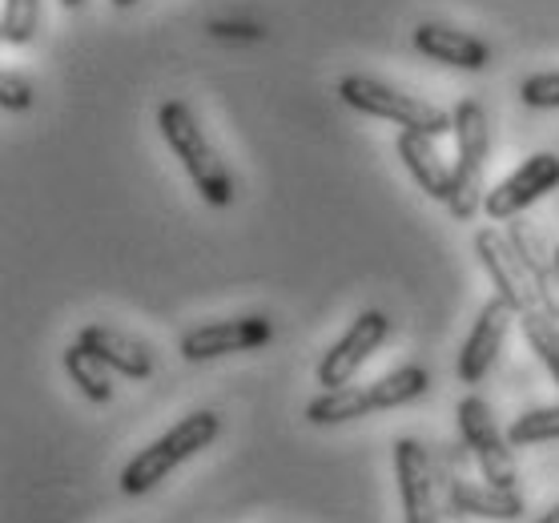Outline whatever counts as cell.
Masks as SVG:
<instances>
[{"label":"cell","mask_w":559,"mask_h":523,"mask_svg":"<svg viewBox=\"0 0 559 523\" xmlns=\"http://www.w3.org/2000/svg\"><path fill=\"white\" fill-rule=\"evenodd\" d=\"M455 190H451V217L471 222L487 198V157H491V121L479 102H459L455 114Z\"/></svg>","instance_id":"3"},{"label":"cell","mask_w":559,"mask_h":523,"mask_svg":"<svg viewBox=\"0 0 559 523\" xmlns=\"http://www.w3.org/2000/svg\"><path fill=\"white\" fill-rule=\"evenodd\" d=\"M394 150H399L407 174L415 178V186H419L427 198H435V202H451V190H455V166H447L443 162V154L435 150V138H427V133H419V129H399Z\"/></svg>","instance_id":"14"},{"label":"cell","mask_w":559,"mask_h":523,"mask_svg":"<svg viewBox=\"0 0 559 523\" xmlns=\"http://www.w3.org/2000/svg\"><path fill=\"white\" fill-rule=\"evenodd\" d=\"M76 343L85 346L93 358H102L105 367L117 370V375H126V379H150L153 375V355L150 346L133 343L129 334L114 331V326H102V322H90V326H81L76 334Z\"/></svg>","instance_id":"15"},{"label":"cell","mask_w":559,"mask_h":523,"mask_svg":"<svg viewBox=\"0 0 559 523\" xmlns=\"http://www.w3.org/2000/svg\"><path fill=\"white\" fill-rule=\"evenodd\" d=\"M157 129H162V138H166L169 154L178 157L181 169L190 174L193 190L202 193L205 205H229L234 202V178H229L226 162L217 157V150L210 145L205 138V129L198 126V117L186 102H166L157 109Z\"/></svg>","instance_id":"1"},{"label":"cell","mask_w":559,"mask_h":523,"mask_svg":"<svg viewBox=\"0 0 559 523\" xmlns=\"http://www.w3.org/2000/svg\"><path fill=\"white\" fill-rule=\"evenodd\" d=\"M520 331L559 387V319H551L544 307H532L527 314H520Z\"/></svg>","instance_id":"20"},{"label":"cell","mask_w":559,"mask_h":523,"mask_svg":"<svg viewBox=\"0 0 559 523\" xmlns=\"http://www.w3.org/2000/svg\"><path fill=\"white\" fill-rule=\"evenodd\" d=\"M217 431H222V419L214 411H193L181 423H174V431H166L157 443H150L145 451H138L133 460L126 463L121 472V491L126 496H145L162 484L174 467H181L186 460H193L198 451L214 443Z\"/></svg>","instance_id":"2"},{"label":"cell","mask_w":559,"mask_h":523,"mask_svg":"<svg viewBox=\"0 0 559 523\" xmlns=\"http://www.w3.org/2000/svg\"><path fill=\"white\" fill-rule=\"evenodd\" d=\"M117 9H133V4H141V0H114Z\"/></svg>","instance_id":"26"},{"label":"cell","mask_w":559,"mask_h":523,"mask_svg":"<svg viewBox=\"0 0 559 523\" xmlns=\"http://www.w3.org/2000/svg\"><path fill=\"white\" fill-rule=\"evenodd\" d=\"M455 419H459V435H463V447L475 455L487 484L520 487V467H515V455H511L515 447H511L508 431H499V423H496V415H491V407H487V399H479V395L459 399Z\"/></svg>","instance_id":"5"},{"label":"cell","mask_w":559,"mask_h":523,"mask_svg":"<svg viewBox=\"0 0 559 523\" xmlns=\"http://www.w3.org/2000/svg\"><path fill=\"white\" fill-rule=\"evenodd\" d=\"M451 511L455 515H471V520H503V523H515L523 520V503L520 487H496V484H467V479H459L451 484Z\"/></svg>","instance_id":"16"},{"label":"cell","mask_w":559,"mask_h":523,"mask_svg":"<svg viewBox=\"0 0 559 523\" xmlns=\"http://www.w3.org/2000/svg\"><path fill=\"white\" fill-rule=\"evenodd\" d=\"M386 334H391L386 314H382V310H362V314L350 322V331L322 355V362H318V387H326V391L350 387V379L367 367V358L386 343Z\"/></svg>","instance_id":"6"},{"label":"cell","mask_w":559,"mask_h":523,"mask_svg":"<svg viewBox=\"0 0 559 523\" xmlns=\"http://www.w3.org/2000/svg\"><path fill=\"white\" fill-rule=\"evenodd\" d=\"M338 97L343 105H350L355 114L379 117V121H394L399 129H419L427 138H443L455 129L451 114H443L439 105L419 102V97H407V93L391 90L374 78H362V73H346L338 81Z\"/></svg>","instance_id":"4"},{"label":"cell","mask_w":559,"mask_h":523,"mask_svg":"<svg viewBox=\"0 0 559 523\" xmlns=\"http://www.w3.org/2000/svg\"><path fill=\"white\" fill-rule=\"evenodd\" d=\"M556 262H559V246H556Z\"/></svg>","instance_id":"28"},{"label":"cell","mask_w":559,"mask_h":523,"mask_svg":"<svg viewBox=\"0 0 559 523\" xmlns=\"http://www.w3.org/2000/svg\"><path fill=\"white\" fill-rule=\"evenodd\" d=\"M415 49L431 61L447 64V69H463V73H484L491 64V45L479 37H471L463 28L439 25V21H423L415 28Z\"/></svg>","instance_id":"13"},{"label":"cell","mask_w":559,"mask_h":523,"mask_svg":"<svg viewBox=\"0 0 559 523\" xmlns=\"http://www.w3.org/2000/svg\"><path fill=\"white\" fill-rule=\"evenodd\" d=\"M508 242L515 246V254L523 258V266L532 274L535 294H539V307L559 319V262H556V246H547V238L539 234V226H532L527 217H511L508 222Z\"/></svg>","instance_id":"12"},{"label":"cell","mask_w":559,"mask_h":523,"mask_svg":"<svg viewBox=\"0 0 559 523\" xmlns=\"http://www.w3.org/2000/svg\"><path fill=\"white\" fill-rule=\"evenodd\" d=\"M64 9H81V4H85V0H61Z\"/></svg>","instance_id":"27"},{"label":"cell","mask_w":559,"mask_h":523,"mask_svg":"<svg viewBox=\"0 0 559 523\" xmlns=\"http://www.w3.org/2000/svg\"><path fill=\"white\" fill-rule=\"evenodd\" d=\"M511 319H515V310H511L503 298H491V302L479 310V319H475L471 334L463 338V350H459V379H463L467 387L484 383L487 370L496 367Z\"/></svg>","instance_id":"10"},{"label":"cell","mask_w":559,"mask_h":523,"mask_svg":"<svg viewBox=\"0 0 559 523\" xmlns=\"http://www.w3.org/2000/svg\"><path fill=\"white\" fill-rule=\"evenodd\" d=\"M394 479H399V499H403L407 523H439L431 460H427L419 439H399L394 443Z\"/></svg>","instance_id":"11"},{"label":"cell","mask_w":559,"mask_h":523,"mask_svg":"<svg viewBox=\"0 0 559 523\" xmlns=\"http://www.w3.org/2000/svg\"><path fill=\"white\" fill-rule=\"evenodd\" d=\"M475 254L484 262L487 278L496 286V298H503L511 310H515V319L527 314L532 307H539V294H535V282L523 266V258L515 254V246L508 242V234L496 230V226H487V230L475 234Z\"/></svg>","instance_id":"7"},{"label":"cell","mask_w":559,"mask_h":523,"mask_svg":"<svg viewBox=\"0 0 559 523\" xmlns=\"http://www.w3.org/2000/svg\"><path fill=\"white\" fill-rule=\"evenodd\" d=\"M40 25V0H4V16H0V37L4 45H28L37 37Z\"/></svg>","instance_id":"22"},{"label":"cell","mask_w":559,"mask_h":523,"mask_svg":"<svg viewBox=\"0 0 559 523\" xmlns=\"http://www.w3.org/2000/svg\"><path fill=\"white\" fill-rule=\"evenodd\" d=\"M64 370L76 383V391L90 399V403H114V383H109V367L102 358H93L81 343H73L64 350Z\"/></svg>","instance_id":"18"},{"label":"cell","mask_w":559,"mask_h":523,"mask_svg":"<svg viewBox=\"0 0 559 523\" xmlns=\"http://www.w3.org/2000/svg\"><path fill=\"white\" fill-rule=\"evenodd\" d=\"M511 447H535V443H556L559 439V403L556 407L527 411L508 427Z\"/></svg>","instance_id":"21"},{"label":"cell","mask_w":559,"mask_h":523,"mask_svg":"<svg viewBox=\"0 0 559 523\" xmlns=\"http://www.w3.org/2000/svg\"><path fill=\"white\" fill-rule=\"evenodd\" d=\"M431 391V375H427V367H399L391 370V375H382L379 383L367 387V407L370 415L374 411H394V407H407V403H415V399H423Z\"/></svg>","instance_id":"17"},{"label":"cell","mask_w":559,"mask_h":523,"mask_svg":"<svg viewBox=\"0 0 559 523\" xmlns=\"http://www.w3.org/2000/svg\"><path fill=\"white\" fill-rule=\"evenodd\" d=\"M274 338V322L262 319V314H250V319H229V322H205V326H193V331L181 334V358L186 362H210V358L222 355H246V350H258Z\"/></svg>","instance_id":"8"},{"label":"cell","mask_w":559,"mask_h":523,"mask_svg":"<svg viewBox=\"0 0 559 523\" xmlns=\"http://www.w3.org/2000/svg\"><path fill=\"white\" fill-rule=\"evenodd\" d=\"M535 523H559V503H551V508H547Z\"/></svg>","instance_id":"25"},{"label":"cell","mask_w":559,"mask_h":523,"mask_svg":"<svg viewBox=\"0 0 559 523\" xmlns=\"http://www.w3.org/2000/svg\"><path fill=\"white\" fill-rule=\"evenodd\" d=\"M520 102L527 109H559V73H532L520 85Z\"/></svg>","instance_id":"23"},{"label":"cell","mask_w":559,"mask_h":523,"mask_svg":"<svg viewBox=\"0 0 559 523\" xmlns=\"http://www.w3.org/2000/svg\"><path fill=\"white\" fill-rule=\"evenodd\" d=\"M559 186V154H532L511 178H503L496 190H487L484 214L491 222H511L520 217L527 205H535L544 193Z\"/></svg>","instance_id":"9"},{"label":"cell","mask_w":559,"mask_h":523,"mask_svg":"<svg viewBox=\"0 0 559 523\" xmlns=\"http://www.w3.org/2000/svg\"><path fill=\"white\" fill-rule=\"evenodd\" d=\"M28 102H33L28 81L16 78V73H4V78H0V105H4V109H28Z\"/></svg>","instance_id":"24"},{"label":"cell","mask_w":559,"mask_h":523,"mask_svg":"<svg viewBox=\"0 0 559 523\" xmlns=\"http://www.w3.org/2000/svg\"><path fill=\"white\" fill-rule=\"evenodd\" d=\"M370 415L367 387H338V391H322V395L306 407V419L314 427H334V423H350Z\"/></svg>","instance_id":"19"}]
</instances>
